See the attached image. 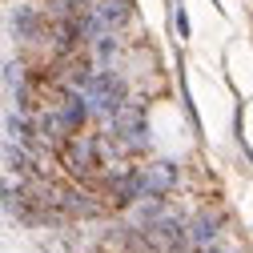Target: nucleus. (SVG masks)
Here are the masks:
<instances>
[{"instance_id": "nucleus-1", "label": "nucleus", "mask_w": 253, "mask_h": 253, "mask_svg": "<svg viewBox=\"0 0 253 253\" xmlns=\"http://www.w3.org/2000/svg\"><path fill=\"white\" fill-rule=\"evenodd\" d=\"M60 161H65V169L73 173V177H92L101 169V161H97V141L92 137H69L65 141V149H60Z\"/></svg>"}, {"instance_id": "nucleus-2", "label": "nucleus", "mask_w": 253, "mask_h": 253, "mask_svg": "<svg viewBox=\"0 0 253 253\" xmlns=\"http://www.w3.org/2000/svg\"><path fill=\"white\" fill-rule=\"evenodd\" d=\"M173 185H177V169L173 165H149L141 173V193L145 197H161V193H169Z\"/></svg>"}, {"instance_id": "nucleus-3", "label": "nucleus", "mask_w": 253, "mask_h": 253, "mask_svg": "<svg viewBox=\"0 0 253 253\" xmlns=\"http://www.w3.org/2000/svg\"><path fill=\"white\" fill-rule=\"evenodd\" d=\"M217 229H221V221L209 217V213H201L193 225H189V241H197V245H213V241H217Z\"/></svg>"}]
</instances>
